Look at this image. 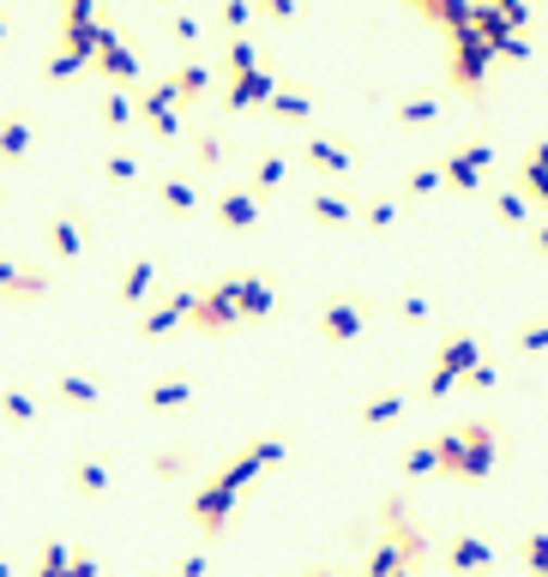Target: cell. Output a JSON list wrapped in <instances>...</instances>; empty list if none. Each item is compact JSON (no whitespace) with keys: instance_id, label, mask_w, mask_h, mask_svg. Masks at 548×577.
Wrapping results in <instances>:
<instances>
[{"instance_id":"6da1fadb","label":"cell","mask_w":548,"mask_h":577,"mask_svg":"<svg viewBox=\"0 0 548 577\" xmlns=\"http://www.w3.org/2000/svg\"><path fill=\"white\" fill-rule=\"evenodd\" d=\"M289 457V439L284 434H260V439H248V446L235 451L223 469H211L205 481H199L194 493H187V517H194V529L205 541H217L223 529H229V517H235V505H241V493L260 481L272 463H284Z\"/></svg>"},{"instance_id":"7a4b0ae2","label":"cell","mask_w":548,"mask_h":577,"mask_svg":"<svg viewBox=\"0 0 548 577\" xmlns=\"http://www.w3.org/2000/svg\"><path fill=\"white\" fill-rule=\"evenodd\" d=\"M434 451H440V475L446 481H483L500 463V422L495 415H470V422H452L434 434Z\"/></svg>"},{"instance_id":"3957f363","label":"cell","mask_w":548,"mask_h":577,"mask_svg":"<svg viewBox=\"0 0 548 577\" xmlns=\"http://www.w3.org/2000/svg\"><path fill=\"white\" fill-rule=\"evenodd\" d=\"M379 536L398 548V560H404V572H416V577H428V560H434V536H428V524H422L416 512H410V500L404 493H386L379 500Z\"/></svg>"},{"instance_id":"277c9868","label":"cell","mask_w":548,"mask_h":577,"mask_svg":"<svg viewBox=\"0 0 548 577\" xmlns=\"http://www.w3.org/2000/svg\"><path fill=\"white\" fill-rule=\"evenodd\" d=\"M488 73H495V49H488L483 30L476 25L452 30V37H446V85L452 90H483Z\"/></svg>"},{"instance_id":"5b68a950","label":"cell","mask_w":548,"mask_h":577,"mask_svg":"<svg viewBox=\"0 0 548 577\" xmlns=\"http://www.w3.org/2000/svg\"><path fill=\"white\" fill-rule=\"evenodd\" d=\"M374 313H379V308H374L368 296L344 289V296H326V301H320V313H313V319H320V337H326L332 349H350V343H362V337H368Z\"/></svg>"},{"instance_id":"8992f818","label":"cell","mask_w":548,"mask_h":577,"mask_svg":"<svg viewBox=\"0 0 548 577\" xmlns=\"http://www.w3.org/2000/svg\"><path fill=\"white\" fill-rule=\"evenodd\" d=\"M97 78H103L109 90H139V73H145V54H139V37L133 30H121L115 18H109L103 42H97Z\"/></svg>"},{"instance_id":"52a82bcc","label":"cell","mask_w":548,"mask_h":577,"mask_svg":"<svg viewBox=\"0 0 548 577\" xmlns=\"http://www.w3.org/2000/svg\"><path fill=\"white\" fill-rule=\"evenodd\" d=\"M488 168H495V145L488 139H464V145H446L440 151V175H446V192H488Z\"/></svg>"},{"instance_id":"ba28073f","label":"cell","mask_w":548,"mask_h":577,"mask_svg":"<svg viewBox=\"0 0 548 577\" xmlns=\"http://www.w3.org/2000/svg\"><path fill=\"white\" fill-rule=\"evenodd\" d=\"M133 103H139V121H145V133L151 139H182L187 133V121H182V97H175V85H170V73L163 78H151V85H139L133 90Z\"/></svg>"},{"instance_id":"9c48e42d","label":"cell","mask_w":548,"mask_h":577,"mask_svg":"<svg viewBox=\"0 0 548 577\" xmlns=\"http://www.w3.org/2000/svg\"><path fill=\"white\" fill-rule=\"evenodd\" d=\"M194 325L199 337H223V331H235L241 325V308H235V283L229 277H217V283H199V301H194Z\"/></svg>"},{"instance_id":"30bf717a","label":"cell","mask_w":548,"mask_h":577,"mask_svg":"<svg viewBox=\"0 0 548 577\" xmlns=\"http://www.w3.org/2000/svg\"><path fill=\"white\" fill-rule=\"evenodd\" d=\"M194 301H199V289H194V283H182V289H157V301L139 313V337H145V343H157V337H170L175 325H187V319H194Z\"/></svg>"},{"instance_id":"8fae6325","label":"cell","mask_w":548,"mask_h":577,"mask_svg":"<svg viewBox=\"0 0 548 577\" xmlns=\"http://www.w3.org/2000/svg\"><path fill=\"white\" fill-rule=\"evenodd\" d=\"M260 217H265V199L248 180H229V187L211 192V223L217 229H260Z\"/></svg>"},{"instance_id":"7c38bea8","label":"cell","mask_w":548,"mask_h":577,"mask_svg":"<svg viewBox=\"0 0 548 577\" xmlns=\"http://www.w3.org/2000/svg\"><path fill=\"white\" fill-rule=\"evenodd\" d=\"M500 565V548L483 536V529H452L446 536V572L452 577H483Z\"/></svg>"},{"instance_id":"4fadbf2b","label":"cell","mask_w":548,"mask_h":577,"mask_svg":"<svg viewBox=\"0 0 548 577\" xmlns=\"http://www.w3.org/2000/svg\"><path fill=\"white\" fill-rule=\"evenodd\" d=\"M42 241H49L54 265H73V259H85V247H91V217L78 205H61L49 217V229H42Z\"/></svg>"},{"instance_id":"5bb4252c","label":"cell","mask_w":548,"mask_h":577,"mask_svg":"<svg viewBox=\"0 0 548 577\" xmlns=\"http://www.w3.org/2000/svg\"><path fill=\"white\" fill-rule=\"evenodd\" d=\"M229 283H235V308H241V325L272 319V308H277V277H272V271H229Z\"/></svg>"},{"instance_id":"9a60e30c","label":"cell","mask_w":548,"mask_h":577,"mask_svg":"<svg viewBox=\"0 0 548 577\" xmlns=\"http://www.w3.org/2000/svg\"><path fill=\"white\" fill-rule=\"evenodd\" d=\"M115 301H121V308H133V313H145V308L157 301V259H151V253H133L127 265H121Z\"/></svg>"},{"instance_id":"2e32d148","label":"cell","mask_w":548,"mask_h":577,"mask_svg":"<svg viewBox=\"0 0 548 577\" xmlns=\"http://www.w3.org/2000/svg\"><path fill=\"white\" fill-rule=\"evenodd\" d=\"M483 361H488V355H483V331H446L440 349H434V367H446L458 385L483 367Z\"/></svg>"},{"instance_id":"e0dca14e","label":"cell","mask_w":548,"mask_h":577,"mask_svg":"<svg viewBox=\"0 0 548 577\" xmlns=\"http://www.w3.org/2000/svg\"><path fill=\"white\" fill-rule=\"evenodd\" d=\"M194 391H199V379H194L187 367L157 373V379L145 385V415H175V410H187V403H194Z\"/></svg>"},{"instance_id":"ac0fdd59","label":"cell","mask_w":548,"mask_h":577,"mask_svg":"<svg viewBox=\"0 0 548 577\" xmlns=\"http://www.w3.org/2000/svg\"><path fill=\"white\" fill-rule=\"evenodd\" d=\"M277 85H284L277 66H260V73H248V78H229V85H223V109H229V115H241V109H265L277 97Z\"/></svg>"},{"instance_id":"d6986e66","label":"cell","mask_w":548,"mask_h":577,"mask_svg":"<svg viewBox=\"0 0 548 577\" xmlns=\"http://www.w3.org/2000/svg\"><path fill=\"white\" fill-rule=\"evenodd\" d=\"M170 85H175V97H182V109L187 103H205L211 85H217V66H211L205 54H182V61L170 66Z\"/></svg>"},{"instance_id":"ffe728a7","label":"cell","mask_w":548,"mask_h":577,"mask_svg":"<svg viewBox=\"0 0 548 577\" xmlns=\"http://www.w3.org/2000/svg\"><path fill=\"white\" fill-rule=\"evenodd\" d=\"M512 187H519L531 205L548 211V139H531V151L519 156V168H512Z\"/></svg>"},{"instance_id":"44dd1931","label":"cell","mask_w":548,"mask_h":577,"mask_svg":"<svg viewBox=\"0 0 548 577\" xmlns=\"http://www.w3.org/2000/svg\"><path fill=\"white\" fill-rule=\"evenodd\" d=\"M265 115H272L277 127H308V121L320 115V97H313L308 85H277V97L265 103Z\"/></svg>"},{"instance_id":"7402d4cb","label":"cell","mask_w":548,"mask_h":577,"mask_svg":"<svg viewBox=\"0 0 548 577\" xmlns=\"http://www.w3.org/2000/svg\"><path fill=\"white\" fill-rule=\"evenodd\" d=\"M301 163H308L313 175H338V180H344V175L356 168V151H350L344 139H326V133H313V139L301 145Z\"/></svg>"},{"instance_id":"603a6c76","label":"cell","mask_w":548,"mask_h":577,"mask_svg":"<svg viewBox=\"0 0 548 577\" xmlns=\"http://www.w3.org/2000/svg\"><path fill=\"white\" fill-rule=\"evenodd\" d=\"M157 205L170 211V217H194L211 199H205V187H199V175H163L157 180Z\"/></svg>"},{"instance_id":"cb8c5ba5","label":"cell","mask_w":548,"mask_h":577,"mask_svg":"<svg viewBox=\"0 0 548 577\" xmlns=\"http://www.w3.org/2000/svg\"><path fill=\"white\" fill-rule=\"evenodd\" d=\"M308 217L326 223V229H344V223L362 217V205H356L344 187H313V192H308Z\"/></svg>"},{"instance_id":"d4e9b609","label":"cell","mask_w":548,"mask_h":577,"mask_svg":"<svg viewBox=\"0 0 548 577\" xmlns=\"http://www.w3.org/2000/svg\"><path fill=\"white\" fill-rule=\"evenodd\" d=\"M284 180H289V151H277V145H260V151L248 156V187L265 199V192H277Z\"/></svg>"},{"instance_id":"484cf974","label":"cell","mask_w":548,"mask_h":577,"mask_svg":"<svg viewBox=\"0 0 548 577\" xmlns=\"http://www.w3.org/2000/svg\"><path fill=\"white\" fill-rule=\"evenodd\" d=\"M49 398L66 403V410H97V403H103V379H97V373H61V379L49 385Z\"/></svg>"},{"instance_id":"4316f807","label":"cell","mask_w":548,"mask_h":577,"mask_svg":"<svg viewBox=\"0 0 548 577\" xmlns=\"http://www.w3.org/2000/svg\"><path fill=\"white\" fill-rule=\"evenodd\" d=\"M109 488H115V469H109L97 451H78V457H73V493H78V500H103Z\"/></svg>"},{"instance_id":"83f0119b","label":"cell","mask_w":548,"mask_h":577,"mask_svg":"<svg viewBox=\"0 0 548 577\" xmlns=\"http://www.w3.org/2000/svg\"><path fill=\"white\" fill-rule=\"evenodd\" d=\"M30 151H37V127H30V115L7 109V115H0V163H25Z\"/></svg>"},{"instance_id":"f1b7e54d","label":"cell","mask_w":548,"mask_h":577,"mask_svg":"<svg viewBox=\"0 0 548 577\" xmlns=\"http://www.w3.org/2000/svg\"><path fill=\"white\" fill-rule=\"evenodd\" d=\"M416 18H428L434 30H446V37H452V30L476 25V7H470V0H416Z\"/></svg>"},{"instance_id":"f546056e","label":"cell","mask_w":548,"mask_h":577,"mask_svg":"<svg viewBox=\"0 0 548 577\" xmlns=\"http://www.w3.org/2000/svg\"><path fill=\"white\" fill-rule=\"evenodd\" d=\"M404 410H410V391H398V385H391V391H374V398L356 403V422H362V427H391Z\"/></svg>"},{"instance_id":"4dcf8cb0","label":"cell","mask_w":548,"mask_h":577,"mask_svg":"<svg viewBox=\"0 0 548 577\" xmlns=\"http://www.w3.org/2000/svg\"><path fill=\"white\" fill-rule=\"evenodd\" d=\"M391 115H398V127H434V121L446 115V97L416 90V97H398V103H391Z\"/></svg>"},{"instance_id":"1f68e13d","label":"cell","mask_w":548,"mask_h":577,"mask_svg":"<svg viewBox=\"0 0 548 577\" xmlns=\"http://www.w3.org/2000/svg\"><path fill=\"white\" fill-rule=\"evenodd\" d=\"M223 85H229V78H248V73H260V66H265V54H260V42H253V37H229V42H223Z\"/></svg>"},{"instance_id":"d6a6232c","label":"cell","mask_w":548,"mask_h":577,"mask_svg":"<svg viewBox=\"0 0 548 577\" xmlns=\"http://www.w3.org/2000/svg\"><path fill=\"white\" fill-rule=\"evenodd\" d=\"M229 151H235V139L223 127H211V121H205V127H194V168H223V163H229Z\"/></svg>"},{"instance_id":"836d02e7","label":"cell","mask_w":548,"mask_h":577,"mask_svg":"<svg viewBox=\"0 0 548 577\" xmlns=\"http://www.w3.org/2000/svg\"><path fill=\"white\" fill-rule=\"evenodd\" d=\"M398 475H404V481L440 475V451H434V434H428V439H410V446L398 451Z\"/></svg>"},{"instance_id":"e575fe53","label":"cell","mask_w":548,"mask_h":577,"mask_svg":"<svg viewBox=\"0 0 548 577\" xmlns=\"http://www.w3.org/2000/svg\"><path fill=\"white\" fill-rule=\"evenodd\" d=\"M398 572H404L398 548H391L386 536H368V548H362V565H356V577H398Z\"/></svg>"},{"instance_id":"d590c367","label":"cell","mask_w":548,"mask_h":577,"mask_svg":"<svg viewBox=\"0 0 548 577\" xmlns=\"http://www.w3.org/2000/svg\"><path fill=\"white\" fill-rule=\"evenodd\" d=\"M97 121H103L109 133L133 127V121H139V103H133V90H103V97H97Z\"/></svg>"},{"instance_id":"8d00e7d4","label":"cell","mask_w":548,"mask_h":577,"mask_svg":"<svg viewBox=\"0 0 548 577\" xmlns=\"http://www.w3.org/2000/svg\"><path fill=\"white\" fill-rule=\"evenodd\" d=\"M488 205H495V217L507 223V229H531V199H524L519 187H500V192H488Z\"/></svg>"},{"instance_id":"74e56055","label":"cell","mask_w":548,"mask_h":577,"mask_svg":"<svg viewBox=\"0 0 548 577\" xmlns=\"http://www.w3.org/2000/svg\"><path fill=\"white\" fill-rule=\"evenodd\" d=\"M151 475H163V481H182V475H194V446H157V451H151Z\"/></svg>"},{"instance_id":"f35d334b","label":"cell","mask_w":548,"mask_h":577,"mask_svg":"<svg viewBox=\"0 0 548 577\" xmlns=\"http://www.w3.org/2000/svg\"><path fill=\"white\" fill-rule=\"evenodd\" d=\"M0 415H7L13 427H30L37 422V398H30L25 385H0Z\"/></svg>"},{"instance_id":"ab89813d","label":"cell","mask_w":548,"mask_h":577,"mask_svg":"<svg viewBox=\"0 0 548 577\" xmlns=\"http://www.w3.org/2000/svg\"><path fill=\"white\" fill-rule=\"evenodd\" d=\"M103 180L109 187H133V180H139V156L121 151V145H109L103 151Z\"/></svg>"},{"instance_id":"60d3db41","label":"cell","mask_w":548,"mask_h":577,"mask_svg":"<svg viewBox=\"0 0 548 577\" xmlns=\"http://www.w3.org/2000/svg\"><path fill=\"white\" fill-rule=\"evenodd\" d=\"M66 565H73V541L49 536V541H42V553H37V572H30V577H66Z\"/></svg>"},{"instance_id":"b9f144b4","label":"cell","mask_w":548,"mask_h":577,"mask_svg":"<svg viewBox=\"0 0 548 577\" xmlns=\"http://www.w3.org/2000/svg\"><path fill=\"white\" fill-rule=\"evenodd\" d=\"M404 192H410V199H434V192H446L440 163H416V168L404 175Z\"/></svg>"},{"instance_id":"7bdbcfd3","label":"cell","mask_w":548,"mask_h":577,"mask_svg":"<svg viewBox=\"0 0 548 577\" xmlns=\"http://www.w3.org/2000/svg\"><path fill=\"white\" fill-rule=\"evenodd\" d=\"M519 560L531 577H548V529H531V536L519 541Z\"/></svg>"},{"instance_id":"ee69618b","label":"cell","mask_w":548,"mask_h":577,"mask_svg":"<svg viewBox=\"0 0 548 577\" xmlns=\"http://www.w3.org/2000/svg\"><path fill=\"white\" fill-rule=\"evenodd\" d=\"M253 18H260V7H253V0H223V7H217V25L235 30V37H248Z\"/></svg>"},{"instance_id":"f6af8a7d","label":"cell","mask_w":548,"mask_h":577,"mask_svg":"<svg viewBox=\"0 0 548 577\" xmlns=\"http://www.w3.org/2000/svg\"><path fill=\"white\" fill-rule=\"evenodd\" d=\"M78 73H85V61H78V54H66V49H49V54H42V78H49V85L78 78Z\"/></svg>"},{"instance_id":"bcb514c9","label":"cell","mask_w":548,"mask_h":577,"mask_svg":"<svg viewBox=\"0 0 548 577\" xmlns=\"http://www.w3.org/2000/svg\"><path fill=\"white\" fill-rule=\"evenodd\" d=\"M512 349H519V355H548V319H531V325H519V337H512Z\"/></svg>"},{"instance_id":"7dc6e473","label":"cell","mask_w":548,"mask_h":577,"mask_svg":"<svg viewBox=\"0 0 548 577\" xmlns=\"http://www.w3.org/2000/svg\"><path fill=\"white\" fill-rule=\"evenodd\" d=\"M199 30H205V25H199V13H187V7H175V13H170V37L182 42V49H199Z\"/></svg>"},{"instance_id":"c3c4849f","label":"cell","mask_w":548,"mask_h":577,"mask_svg":"<svg viewBox=\"0 0 548 577\" xmlns=\"http://www.w3.org/2000/svg\"><path fill=\"white\" fill-rule=\"evenodd\" d=\"M362 223H368V229H391V223H398V199H368Z\"/></svg>"},{"instance_id":"681fc988","label":"cell","mask_w":548,"mask_h":577,"mask_svg":"<svg viewBox=\"0 0 548 577\" xmlns=\"http://www.w3.org/2000/svg\"><path fill=\"white\" fill-rule=\"evenodd\" d=\"M452 391H458V379H452V373H446V367H428V379H422V398H428V403H440V398H452Z\"/></svg>"},{"instance_id":"f907efd6","label":"cell","mask_w":548,"mask_h":577,"mask_svg":"<svg viewBox=\"0 0 548 577\" xmlns=\"http://www.w3.org/2000/svg\"><path fill=\"white\" fill-rule=\"evenodd\" d=\"M391 313L410 319V325H428V296H398V301H391Z\"/></svg>"},{"instance_id":"816d5d0a","label":"cell","mask_w":548,"mask_h":577,"mask_svg":"<svg viewBox=\"0 0 548 577\" xmlns=\"http://www.w3.org/2000/svg\"><path fill=\"white\" fill-rule=\"evenodd\" d=\"M25 259H13V253H0V301H7V296H13V289H18V277H25Z\"/></svg>"},{"instance_id":"f5cc1de1","label":"cell","mask_w":548,"mask_h":577,"mask_svg":"<svg viewBox=\"0 0 548 577\" xmlns=\"http://www.w3.org/2000/svg\"><path fill=\"white\" fill-rule=\"evenodd\" d=\"M170 577H205V548H187L182 560L170 565Z\"/></svg>"},{"instance_id":"db71d44e","label":"cell","mask_w":548,"mask_h":577,"mask_svg":"<svg viewBox=\"0 0 548 577\" xmlns=\"http://www.w3.org/2000/svg\"><path fill=\"white\" fill-rule=\"evenodd\" d=\"M66 577H103V572H97V553L73 548V565H66Z\"/></svg>"},{"instance_id":"11a10c76","label":"cell","mask_w":548,"mask_h":577,"mask_svg":"<svg viewBox=\"0 0 548 577\" xmlns=\"http://www.w3.org/2000/svg\"><path fill=\"white\" fill-rule=\"evenodd\" d=\"M495 379H500V367H495V361H483V367H476V373H470V391H495Z\"/></svg>"},{"instance_id":"9f6ffc18","label":"cell","mask_w":548,"mask_h":577,"mask_svg":"<svg viewBox=\"0 0 548 577\" xmlns=\"http://www.w3.org/2000/svg\"><path fill=\"white\" fill-rule=\"evenodd\" d=\"M260 18H296V0H260Z\"/></svg>"},{"instance_id":"6f0895ef","label":"cell","mask_w":548,"mask_h":577,"mask_svg":"<svg viewBox=\"0 0 548 577\" xmlns=\"http://www.w3.org/2000/svg\"><path fill=\"white\" fill-rule=\"evenodd\" d=\"M531 253H536V259H548V217H543V223H531Z\"/></svg>"},{"instance_id":"680465c9","label":"cell","mask_w":548,"mask_h":577,"mask_svg":"<svg viewBox=\"0 0 548 577\" xmlns=\"http://www.w3.org/2000/svg\"><path fill=\"white\" fill-rule=\"evenodd\" d=\"M313 577H356V572H344V565H313Z\"/></svg>"},{"instance_id":"91938a15","label":"cell","mask_w":548,"mask_h":577,"mask_svg":"<svg viewBox=\"0 0 548 577\" xmlns=\"http://www.w3.org/2000/svg\"><path fill=\"white\" fill-rule=\"evenodd\" d=\"M7 37H13V18H7V13H0V42H7Z\"/></svg>"},{"instance_id":"94428289","label":"cell","mask_w":548,"mask_h":577,"mask_svg":"<svg viewBox=\"0 0 548 577\" xmlns=\"http://www.w3.org/2000/svg\"><path fill=\"white\" fill-rule=\"evenodd\" d=\"M0 577H13V560H7V553H0Z\"/></svg>"},{"instance_id":"6125c7cd","label":"cell","mask_w":548,"mask_h":577,"mask_svg":"<svg viewBox=\"0 0 548 577\" xmlns=\"http://www.w3.org/2000/svg\"><path fill=\"white\" fill-rule=\"evenodd\" d=\"M296 577H313V565H301V572H296Z\"/></svg>"},{"instance_id":"be15d7a7","label":"cell","mask_w":548,"mask_h":577,"mask_svg":"<svg viewBox=\"0 0 548 577\" xmlns=\"http://www.w3.org/2000/svg\"><path fill=\"white\" fill-rule=\"evenodd\" d=\"M139 577H170V572H139Z\"/></svg>"}]
</instances>
